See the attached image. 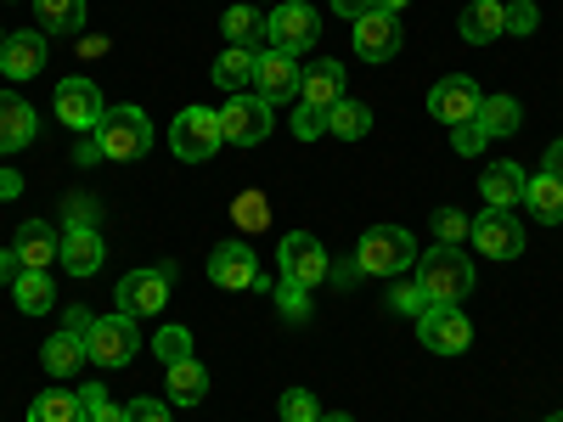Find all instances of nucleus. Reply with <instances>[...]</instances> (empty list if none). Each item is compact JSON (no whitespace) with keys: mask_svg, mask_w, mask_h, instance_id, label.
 <instances>
[{"mask_svg":"<svg viewBox=\"0 0 563 422\" xmlns=\"http://www.w3.org/2000/svg\"><path fill=\"white\" fill-rule=\"evenodd\" d=\"M276 259H282V281H294V288H321L327 281V248L310 231H288Z\"/></svg>","mask_w":563,"mask_h":422,"instance_id":"nucleus-10","label":"nucleus"},{"mask_svg":"<svg viewBox=\"0 0 563 422\" xmlns=\"http://www.w3.org/2000/svg\"><path fill=\"white\" fill-rule=\"evenodd\" d=\"M541 12H536V0H512L507 7V34H536Z\"/></svg>","mask_w":563,"mask_h":422,"instance_id":"nucleus-42","label":"nucleus"},{"mask_svg":"<svg viewBox=\"0 0 563 422\" xmlns=\"http://www.w3.org/2000/svg\"><path fill=\"white\" fill-rule=\"evenodd\" d=\"M417 333L434 355H462L467 344H474V326H467V315L456 304H429L417 315Z\"/></svg>","mask_w":563,"mask_h":422,"instance_id":"nucleus-11","label":"nucleus"},{"mask_svg":"<svg viewBox=\"0 0 563 422\" xmlns=\"http://www.w3.org/2000/svg\"><path fill=\"white\" fill-rule=\"evenodd\" d=\"M507 34V7L501 0H467L462 7V40L467 45H490Z\"/></svg>","mask_w":563,"mask_h":422,"instance_id":"nucleus-23","label":"nucleus"},{"mask_svg":"<svg viewBox=\"0 0 563 422\" xmlns=\"http://www.w3.org/2000/svg\"><path fill=\"white\" fill-rule=\"evenodd\" d=\"M220 29H225V40H231V45H249V52H254L260 34H265V18H260L254 7H231Z\"/></svg>","mask_w":563,"mask_h":422,"instance_id":"nucleus-34","label":"nucleus"},{"mask_svg":"<svg viewBox=\"0 0 563 422\" xmlns=\"http://www.w3.org/2000/svg\"><path fill=\"white\" fill-rule=\"evenodd\" d=\"M327 130V108H310V102H299V113H294V135L299 141H316Z\"/></svg>","mask_w":563,"mask_h":422,"instance_id":"nucleus-43","label":"nucleus"},{"mask_svg":"<svg viewBox=\"0 0 563 422\" xmlns=\"http://www.w3.org/2000/svg\"><path fill=\"white\" fill-rule=\"evenodd\" d=\"M327 7H333L344 23H355V18H366V12H372V0H327Z\"/></svg>","mask_w":563,"mask_h":422,"instance_id":"nucleus-46","label":"nucleus"},{"mask_svg":"<svg viewBox=\"0 0 563 422\" xmlns=\"http://www.w3.org/2000/svg\"><path fill=\"white\" fill-rule=\"evenodd\" d=\"M34 135H40L34 108L18 97V90H0V153H23Z\"/></svg>","mask_w":563,"mask_h":422,"instance_id":"nucleus-20","label":"nucleus"},{"mask_svg":"<svg viewBox=\"0 0 563 422\" xmlns=\"http://www.w3.org/2000/svg\"><path fill=\"white\" fill-rule=\"evenodd\" d=\"M467 231H474V220H467L462 209H434V237H440V243H456V248H462Z\"/></svg>","mask_w":563,"mask_h":422,"instance_id":"nucleus-37","label":"nucleus"},{"mask_svg":"<svg viewBox=\"0 0 563 422\" xmlns=\"http://www.w3.org/2000/svg\"><path fill=\"white\" fill-rule=\"evenodd\" d=\"M271 124H276V108L260 102V97H249V90L220 108V130H225L231 147H260V141L271 135Z\"/></svg>","mask_w":563,"mask_h":422,"instance_id":"nucleus-9","label":"nucleus"},{"mask_svg":"<svg viewBox=\"0 0 563 422\" xmlns=\"http://www.w3.org/2000/svg\"><path fill=\"white\" fill-rule=\"evenodd\" d=\"M547 422H563V411H552V417H547Z\"/></svg>","mask_w":563,"mask_h":422,"instance_id":"nucleus-52","label":"nucleus"},{"mask_svg":"<svg viewBox=\"0 0 563 422\" xmlns=\"http://www.w3.org/2000/svg\"><path fill=\"white\" fill-rule=\"evenodd\" d=\"M0 198H7V203L23 198V175H18V169H0Z\"/></svg>","mask_w":563,"mask_h":422,"instance_id":"nucleus-48","label":"nucleus"},{"mask_svg":"<svg viewBox=\"0 0 563 422\" xmlns=\"http://www.w3.org/2000/svg\"><path fill=\"white\" fill-rule=\"evenodd\" d=\"M299 102H310V108H327L333 113L339 102H344V63H316L310 74H305V85H299Z\"/></svg>","mask_w":563,"mask_h":422,"instance_id":"nucleus-24","label":"nucleus"},{"mask_svg":"<svg viewBox=\"0 0 563 422\" xmlns=\"http://www.w3.org/2000/svg\"><path fill=\"white\" fill-rule=\"evenodd\" d=\"M276 304L288 321H305L310 315V288H294V281H276Z\"/></svg>","mask_w":563,"mask_h":422,"instance_id":"nucleus-39","label":"nucleus"},{"mask_svg":"<svg viewBox=\"0 0 563 422\" xmlns=\"http://www.w3.org/2000/svg\"><path fill=\"white\" fill-rule=\"evenodd\" d=\"M547 169H552V175L563 180V135H558V141H552V147H547Z\"/></svg>","mask_w":563,"mask_h":422,"instance_id":"nucleus-49","label":"nucleus"},{"mask_svg":"<svg viewBox=\"0 0 563 422\" xmlns=\"http://www.w3.org/2000/svg\"><path fill=\"white\" fill-rule=\"evenodd\" d=\"M90 147H97V158L108 164H135L153 153V124L141 108H108L102 124L90 130Z\"/></svg>","mask_w":563,"mask_h":422,"instance_id":"nucleus-2","label":"nucleus"},{"mask_svg":"<svg viewBox=\"0 0 563 422\" xmlns=\"http://www.w3.org/2000/svg\"><path fill=\"white\" fill-rule=\"evenodd\" d=\"M254 68H260V52H249V45H225V52L214 57L209 79L220 90H231V97H243V90H254Z\"/></svg>","mask_w":563,"mask_h":422,"instance_id":"nucleus-22","label":"nucleus"},{"mask_svg":"<svg viewBox=\"0 0 563 422\" xmlns=\"http://www.w3.org/2000/svg\"><path fill=\"white\" fill-rule=\"evenodd\" d=\"M467 243H474L485 259H519L525 254V225L512 209H485L474 220V231H467Z\"/></svg>","mask_w":563,"mask_h":422,"instance_id":"nucleus-8","label":"nucleus"},{"mask_svg":"<svg viewBox=\"0 0 563 422\" xmlns=\"http://www.w3.org/2000/svg\"><path fill=\"white\" fill-rule=\"evenodd\" d=\"M164 395H169L175 406H198V400L209 395V371H203V360H198V355H186V360L164 366Z\"/></svg>","mask_w":563,"mask_h":422,"instance_id":"nucleus-25","label":"nucleus"},{"mask_svg":"<svg viewBox=\"0 0 563 422\" xmlns=\"http://www.w3.org/2000/svg\"><path fill=\"white\" fill-rule=\"evenodd\" d=\"M525 209L541 220V225H563V180L552 169L530 175V192H525Z\"/></svg>","mask_w":563,"mask_h":422,"instance_id":"nucleus-26","label":"nucleus"},{"mask_svg":"<svg viewBox=\"0 0 563 422\" xmlns=\"http://www.w3.org/2000/svg\"><path fill=\"white\" fill-rule=\"evenodd\" d=\"M12 254L23 259V270H52L63 259V243H57V231L45 220H23L18 237H12Z\"/></svg>","mask_w":563,"mask_h":422,"instance_id":"nucleus-18","label":"nucleus"},{"mask_svg":"<svg viewBox=\"0 0 563 422\" xmlns=\"http://www.w3.org/2000/svg\"><path fill=\"white\" fill-rule=\"evenodd\" d=\"M153 355H158L164 366L186 360V355H192V326H164V333L153 338Z\"/></svg>","mask_w":563,"mask_h":422,"instance_id":"nucleus-35","label":"nucleus"},{"mask_svg":"<svg viewBox=\"0 0 563 422\" xmlns=\"http://www.w3.org/2000/svg\"><path fill=\"white\" fill-rule=\"evenodd\" d=\"M85 360H90V355H85V338H74V333L45 338V349H40V366L52 371V378H74Z\"/></svg>","mask_w":563,"mask_h":422,"instance_id":"nucleus-27","label":"nucleus"},{"mask_svg":"<svg viewBox=\"0 0 563 422\" xmlns=\"http://www.w3.org/2000/svg\"><path fill=\"white\" fill-rule=\"evenodd\" d=\"M85 395V422H124V406L102 389V384H90V389H79Z\"/></svg>","mask_w":563,"mask_h":422,"instance_id":"nucleus-36","label":"nucleus"},{"mask_svg":"<svg viewBox=\"0 0 563 422\" xmlns=\"http://www.w3.org/2000/svg\"><path fill=\"white\" fill-rule=\"evenodd\" d=\"M40 34H74L85 23V0H34Z\"/></svg>","mask_w":563,"mask_h":422,"instance_id":"nucleus-30","label":"nucleus"},{"mask_svg":"<svg viewBox=\"0 0 563 422\" xmlns=\"http://www.w3.org/2000/svg\"><path fill=\"white\" fill-rule=\"evenodd\" d=\"M102 259H108V248H102L97 225H63V270L68 276H97Z\"/></svg>","mask_w":563,"mask_h":422,"instance_id":"nucleus-17","label":"nucleus"},{"mask_svg":"<svg viewBox=\"0 0 563 422\" xmlns=\"http://www.w3.org/2000/svg\"><path fill=\"white\" fill-rule=\"evenodd\" d=\"M124 422H169V406L153 400V395H141V400L124 406Z\"/></svg>","mask_w":563,"mask_h":422,"instance_id":"nucleus-44","label":"nucleus"},{"mask_svg":"<svg viewBox=\"0 0 563 422\" xmlns=\"http://www.w3.org/2000/svg\"><path fill=\"white\" fill-rule=\"evenodd\" d=\"M12 299H18L23 315H45V310L57 304V288H52V276H45V270H23L12 281Z\"/></svg>","mask_w":563,"mask_h":422,"instance_id":"nucleus-29","label":"nucleus"},{"mask_svg":"<svg viewBox=\"0 0 563 422\" xmlns=\"http://www.w3.org/2000/svg\"><path fill=\"white\" fill-rule=\"evenodd\" d=\"M372 7H378V12H395V18H400V7H411V0H372Z\"/></svg>","mask_w":563,"mask_h":422,"instance_id":"nucleus-50","label":"nucleus"},{"mask_svg":"<svg viewBox=\"0 0 563 422\" xmlns=\"http://www.w3.org/2000/svg\"><path fill=\"white\" fill-rule=\"evenodd\" d=\"M389 304H395L400 315H422V310H429V293H422L417 281H400V288L389 293Z\"/></svg>","mask_w":563,"mask_h":422,"instance_id":"nucleus-41","label":"nucleus"},{"mask_svg":"<svg viewBox=\"0 0 563 422\" xmlns=\"http://www.w3.org/2000/svg\"><path fill=\"white\" fill-rule=\"evenodd\" d=\"M350 29H355L350 40H355V57H361V63H389V57L400 52V18H395V12L372 7V12L355 18Z\"/></svg>","mask_w":563,"mask_h":422,"instance_id":"nucleus-14","label":"nucleus"},{"mask_svg":"<svg viewBox=\"0 0 563 422\" xmlns=\"http://www.w3.org/2000/svg\"><path fill=\"white\" fill-rule=\"evenodd\" d=\"M169 147L180 164H209L220 147H225V130H220V113L214 108H180L175 124H169Z\"/></svg>","mask_w":563,"mask_h":422,"instance_id":"nucleus-3","label":"nucleus"},{"mask_svg":"<svg viewBox=\"0 0 563 422\" xmlns=\"http://www.w3.org/2000/svg\"><path fill=\"white\" fill-rule=\"evenodd\" d=\"M102 90L90 85V79H63L57 85V124H68V130H97L102 124Z\"/></svg>","mask_w":563,"mask_h":422,"instance_id":"nucleus-15","label":"nucleus"},{"mask_svg":"<svg viewBox=\"0 0 563 422\" xmlns=\"http://www.w3.org/2000/svg\"><path fill=\"white\" fill-rule=\"evenodd\" d=\"M479 102H485V90L467 79V74H451V79H440L429 90V113L440 124H474L479 119Z\"/></svg>","mask_w":563,"mask_h":422,"instance_id":"nucleus-13","label":"nucleus"},{"mask_svg":"<svg viewBox=\"0 0 563 422\" xmlns=\"http://www.w3.org/2000/svg\"><path fill=\"white\" fill-rule=\"evenodd\" d=\"M23 276V259L12 254V248H0V288H7V281H18Z\"/></svg>","mask_w":563,"mask_h":422,"instance_id":"nucleus-47","label":"nucleus"},{"mask_svg":"<svg viewBox=\"0 0 563 422\" xmlns=\"http://www.w3.org/2000/svg\"><path fill=\"white\" fill-rule=\"evenodd\" d=\"M485 141H490V135H485V124H479V119H474V124H451V147H456L462 158L485 153Z\"/></svg>","mask_w":563,"mask_h":422,"instance_id":"nucleus-40","label":"nucleus"},{"mask_svg":"<svg viewBox=\"0 0 563 422\" xmlns=\"http://www.w3.org/2000/svg\"><path fill=\"white\" fill-rule=\"evenodd\" d=\"M327 130H333L339 141H361V135L372 130V108H366V102H350V97H344V102H339L333 113H327Z\"/></svg>","mask_w":563,"mask_h":422,"instance_id":"nucleus-32","label":"nucleus"},{"mask_svg":"<svg viewBox=\"0 0 563 422\" xmlns=\"http://www.w3.org/2000/svg\"><path fill=\"white\" fill-rule=\"evenodd\" d=\"M135 349H141V333H135V315H97L90 321V338H85V355L97 360L102 371H119V366H130L135 360Z\"/></svg>","mask_w":563,"mask_h":422,"instance_id":"nucleus-6","label":"nucleus"},{"mask_svg":"<svg viewBox=\"0 0 563 422\" xmlns=\"http://www.w3.org/2000/svg\"><path fill=\"white\" fill-rule=\"evenodd\" d=\"M169 281H175V265L164 259V265H153V270H130V276H119V310L124 315H158L164 304H169Z\"/></svg>","mask_w":563,"mask_h":422,"instance_id":"nucleus-7","label":"nucleus"},{"mask_svg":"<svg viewBox=\"0 0 563 422\" xmlns=\"http://www.w3.org/2000/svg\"><path fill=\"white\" fill-rule=\"evenodd\" d=\"M299 85H305L299 57H288V52H260V68H254V97H260V102L282 108V102L299 97Z\"/></svg>","mask_w":563,"mask_h":422,"instance_id":"nucleus-12","label":"nucleus"},{"mask_svg":"<svg viewBox=\"0 0 563 422\" xmlns=\"http://www.w3.org/2000/svg\"><path fill=\"white\" fill-rule=\"evenodd\" d=\"M0 45H7V29H0Z\"/></svg>","mask_w":563,"mask_h":422,"instance_id":"nucleus-53","label":"nucleus"},{"mask_svg":"<svg viewBox=\"0 0 563 422\" xmlns=\"http://www.w3.org/2000/svg\"><path fill=\"white\" fill-rule=\"evenodd\" d=\"M265 40H271V52L299 57L321 40V12L305 7V0H276V12L265 18Z\"/></svg>","mask_w":563,"mask_h":422,"instance_id":"nucleus-5","label":"nucleus"},{"mask_svg":"<svg viewBox=\"0 0 563 422\" xmlns=\"http://www.w3.org/2000/svg\"><path fill=\"white\" fill-rule=\"evenodd\" d=\"M29 422H85V395H79V389H52V395H34Z\"/></svg>","mask_w":563,"mask_h":422,"instance_id":"nucleus-28","label":"nucleus"},{"mask_svg":"<svg viewBox=\"0 0 563 422\" xmlns=\"http://www.w3.org/2000/svg\"><path fill=\"white\" fill-rule=\"evenodd\" d=\"M321 422H355V417H350V411H327Z\"/></svg>","mask_w":563,"mask_h":422,"instance_id":"nucleus-51","label":"nucleus"},{"mask_svg":"<svg viewBox=\"0 0 563 422\" xmlns=\"http://www.w3.org/2000/svg\"><path fill=\"white\" fill-rule=\"evenodd\" d=\"M282 422H321V406L310 389H288L282 395Z\"/></svg>","mask_w":563,"mask_h":422,"instance_id":"nucleus-38","label":"nucleus"},{"mask_svg":"<svg viewBox=\"0 0 563 422\" xmlns=\"http://www.w3.org/2000/svg\"><path fill=\"white\" fill-rule=\"evenodd\" d=\"M209 281H214V288H225V293L254 288V281H260L254 248H249V243H220V248L209 254Z\"/></svg>","mask_w":563,"mask_h":422,"instance_id":"nucleus-16","label":"nucleus"},{"mask_svg":"<svg viewBox=\"0 0 563 422\" xmlns=\"http://www.w3.org/2000/svg\"><path fill=\"white\" fill-rule=\"evenodd\" d=\"M417 288L429 293V304H462L474 293V259H462L456 243H434L417 254Z\"/></svg>","mask_w":563,"mask_h":422,"instance_id":"nucleus-1","label":"nucleus"},{"mask_svg":"<svg viewBox=\"0 0 563 422\" xmlns=\"http://www.w3.org/2000/svg\"><path fill=\"white\" fill-rule=\"evenodd\" d=\"M90 321H97V315H90L85 304H68V310H63V333H74V338H90Z\"/></svg>","mask_w":563,"mask_h":422,"instance_id":"nucleus-45","label":"nucleus"},{"mask_svg":"<svg viewBox=\"0 0 563 422\" xmlns=\"http://www.w3.org/2000/svg\"><path fill=\"white\" fill-rule=\"evenodd\" d=\"M355 265L366 276H400L417 265V243H411V231L406 225H372L361 248H355Z\"/></svg>","mask_w":563,"mask_h":422,"instance_id":"nucleus-4","label":"nucleus"},{"mask_svg":"<svg viewBox=\"0 0 563 422\" xmlns=\"http://www.w3.org/2000/svg\"><path fill=\"white\" fill-rule=\"evenodd\" d=\"M479 192H485V209H519L530 192V175L519 164H490L479 175Z\"/></svg>","mask_w":563,"mask_h":422,"instance_id":"nucleus-21","label":"nucleus"},{"mask_svg":"<svg viewBox=\"0 0 563 422\" xmlns=\"http://www.w3.org/2000/svg\"><path fill=\"white\" fill-rule=\"evenodd\" d=\"M479 124H485L490 141H496V135H512V130H525V108L512 102V97H485V102H479Z\"/></svg>","mask_w":563,"mask_h":422,"instance_id":"nucleus-31","label":"nucleus"},{"mask_svg":"<svg viewBox=\"0 0 563 422\" xmlns=\"http://www.w3.org/2000/svg\"><path fill=\"white\" fill-rule=\"evenodd\" d=\"M231 220H238V231H249V237H254V231H265L271 225L265 192H254V186H249V192H238V198H231Z\"/></svg>","mask_w":563,"mask_h":422,"instance_id":"nucleus-33","label":"nucleus"},{"mask_svg":"<svg viewBox=\"0 0 563 422\" xmlns=\"http://www.w3.org/2000/svg\"><path fill=\"white\" fill-rule=\"evenodd\" d=\"M40 68H45V34L12 29L7 45H0V74H7V79H34Z\"/></svg>","mask_w":563,"mask_h":422,"instance_id":"nucleus-19","label":"nucleus"}]
</instances>
